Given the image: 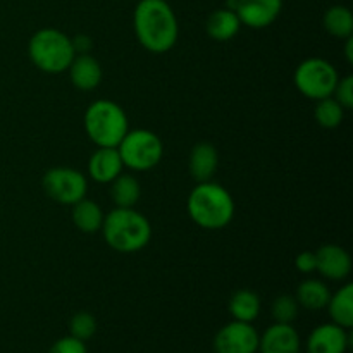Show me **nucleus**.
<instances>
[{"mask_svg": "<svg viewBox=\"0 0 353 353\" xmlns=\"http://www.w3.org/2000/svg\"><path fill=\"white\" fill-rule=\"evenodd\" d=\"M133 26L141 47L152 54L169 52L178 41V19L165 0H140L133 14Z\"/></svg>", "mask_w": 353, "mask_h": 353, "instance_id": "f257e3e1", "label": "nucleus"}, {"mask_svg": "<svg viewBox=\"0 0 353 353\" xmlns=\"http://www.w3.org/2000/svg\"><path fill=\"white\" fill-rule=\"evenodd\" d=\"M103 240L112 250L121 254H134L150 243L152 226L141 212L131 209L116 207L112 212L103 217L102 230Z\"/></svg>", "mask_w": 353, "mask_h": 353, "instance_id": "f03ea898", "label": "nucleus"}, {"mask_svg": "<svg viewBox=\"0 0 353 353\" xmlns=\"http://www.w3.org/2000/svg\"><path fill=\"white\" fill-rule=\"evenodd\" d=\"M188 214L203 230H221L233 221L234 200L224 186L212 181L199 183L188 196Z\"/></svg>", "mask_w": 353, "mask_h": 353, "instance_id": "7ed1b4c3", "label": "nucleus"}, {"mask_svg": "<svg viewBox=\"0 0 353 353\" xmlns=\"http://www.w3.org/2000/svg\"><path fill=\"white\" fill-rule=\"evenodd\" d=\"M85 131L97 147L117 148L130 131L126 112L112 100H95L85 112Z\"/></svg>", "mask_w": 353, "mask_h": 353, "instance_id": "20e7f679", "label": "nucleus"}, {"mask_svg": "<svg viewBox=\"0 0 353 353\" xmlns=\"http://www.w3.org/2000/svg\"><path fill=\"white\" fill-rule=\"evenodd\" d=\"M28 54L40 71L59 74L68 71L76 50L68 34L55 28H43L31 37Z\"/></svg>", "mask_w": 353, "mask_h": 353, "instance_id": "39448f33", "label": "nucleus"}, {"mask_svg": "<svg viewBox=\"0 0 353 353\" xmlns=\"http://www.w3.org/2000/svg\"><path fill=\"white\" fill-rule=\"evenodd\" d=\"M121 161L133 171H150L164 155L162 140L148 130H130L117 145Z\"/></svg>", "mask_w": 353, "mask_h": 353, "instance_id": "423d86ee", "label": "nucleus"}, {"mask_svg": "<svg viewBox=\"0 0 353 353\" xmlns=\"http://www.w3.org/2000/svg\"><path fill=\"white\" fill-rule=\"evenodd\" d=\"M340 79L338 71L331 62L321 57H310L296 68L293 81L296 90L310 100H323L333 97L336 83Z\"/></svg>", "mask_w": 353, "mask_h": 353, "instance_id": "0eeeda50", "label": "nucleus"}, {"mask_svg": "<svg viewBox=\"0 0 353 353\" xmlns=\"http://www.w3.org/2000/svg\"><path fill=\"white\" fill-rule=\"evenodd\" d=\"M43 190L54 202L62 205H74L85 199L88 181L79 171L71 168H54L45 172Z\"/></svg>", "mask_w": 353, "mask_h": 353, "instance_id": "6e6552de", "label": "nucleus"}, {"mask_svg": "<svg viewBox=\"0 0 353 353\" xmlns=\"http://www.w3.org/2000/svg\"><path fill=\"white\" fill-rule=\"evenodd\" d=\"M259 333L252 323L233 321L221 327L214 338L216 353H257Z\"/></svg>", "mask_w": 353, "mask_h": 353, "instance_id": "1a4fd4ad", "label": "nucleus"}, {"mask_svg": "<svg viewBox=\"0 0 353 353\" xmlns=\"http://www.w3.org/2000/svg\"><path fill=\"white\" fill-rule=\"evenodd\" d=\"M283 0H234V12L240 23L252 30L268 28L278 19Z\"/></svg>", "mask_w": 353, "mask_h": 353, "instance_id": "9d476101", "label": "nucleus"}, {"mask_svg": "<svg viewBox=\"0 0 353 353\" xmlns=\"http://www.w3.org/2000/svg\"><path fill=\"white\" fill-rule=\"evenodd\" d=\"M316 254V271L331 281H341L352 271V259L340 245H323Z\"/></svg>", "mask_w": 353, "mask_h": 353, "instance_id": "9b49d317", "label": "nucleus"}, {"mask_svg": "<svg viewBox=\"0 0 353 353\" xmlns=\"http://www.w3.org/2000/svg\"><path fill=\"white\" fill-rule=\"evenodd\" d=\"M350 345L347 330L338 324L317 326L307 340V353H345Z\"/></svg>", "mask_w": 353, "mask_h": 353, "instance_id": "f8f14e48", "label": "nucleus"}, {"mask_svg": "<svg viewBox=\"0 0 353 353\" xmlns=\"http://www.w3.org/2000/svg\"><path fill=\"white\" fill-rule=\"evenodd\" d=\"M261 353H300V336L292 324L276 323L259 338Z\"/></svg>", "mask_w": 353, "mask_h": 353, "instance_id": "ddd939ff", "label": "nucleus"}, {"mask_svg": "<svg viewBox=\"0 0 353 353\" xmlns=\"http://www.w3.org/2000/svg\"><path fill=\"white\" fill-rule=\"evenodd\" d=\"M123 161L117 148L99 147L88 161V174L97 183H110L123 172Z\"/></svg>", "mask_w": 353, "mask_h": 353, "instance_id": "4468645a", "label": "nucleus"}, {"mask_svg": "<svg viewBox=\"0 0 353 353\" xmlns=\"http://www.w3.org/2000/svg\"><path fill=\"white\" fill-rule=\"evenodd\" d=\"M72 85L83 92L95 90L102 81V65L95 57L88 54H76L68 68Z\"/></svg>", "mask_w": 353, "mask_h": 353, "instance_id": "2eb2a0df", "label": "nucleus"}, {"mask_svg": "<svg viewBox=\"0 0 353 353\" xmlns=\"http://www.w3.org/2000/svg\"><path fill=\"white\" fill-rule=\"evenodd\" d=\"M219 164V155H217L216 147L209 141H200L192 148L190 154V172L196 183L210 181L214 172L217 171Z\"/></svg>", "mask_w": 353, "mask_h": 353, "instance_id": "dca6fc26", "label": "nucleus"}, {"mask_svg": "<svg viewBox=\"0 0 353 353\" xmlns=\"http://www.w3.org/2000/svg\"><path fill=\"white\" fill-rule=\"evenodd\" d=\"M241 23L233 9H217L209 16L205 24L207 34L216 41H230L240 31Z\"/></svg>", "mask_w": 353, "mask_h": 353, "instance_id": "f3484780", "label": "nucleus"}, {"mask_svg": "<svg viewBox=\"0 0 353 353\" xmlns=\"http://www.w3.org/2000/svg\"><path fill=\"white\" fill-rule=\"evenodd\" d=\"M72 207V223L78 228L81 233L93 234L97 231L102 230L103 224V212L100 209V205L93 200L81 199L79 202H76Z\"/></svg>", "mask_w": 353, "mask_h": 353, "instance_id": "a211bd4d", "label": "nucleus"}, {"mask_svg": "<svg viewBox=\"0 0 353 353\" xmlns=\"http://www.w3.org/2000/svg\"><path fill=\"white\" fill-rule=\"evenodd\" d=\"M326 307L330 309V316L334 324L350 330L353 326V285H345L331 295Z\"/></svg>", "mask_w": 353, "mask_h": 353, "instance_id": "6ab92c4d", "label": "nucleus"}, {"mask_svg": "<svg viewBox=\"0 0 353 353\" xmlns=\"http://www.w3.org/2000/svg\"><path fill=\"white\" fill-rule=\"evenodd\" d=\"M141 195V186L138 179L131 174L121 172L114 181H110V196L116 207L131 209L138 203Z\"/></svg>", "mask_w": 353, "mask_h": 353, "instance_id": "aec40b11", "label": "nucleus"}, {"mask_svg": "<svg viewBox=\"0 0 353 353\" xmlns=\"http://www.w3.org/2000/svg\"><path fill=\"white\" fill-rule=\"evenodd\" d=\"M296 302L307 310H321L327 305L331 299V292L319 279H307L300 283L296 290Z\"/></svg>", "mask_w": 353, "mask_h": 353, "instance_id": "412c9836", "label": "nucleus"}, {"mask_svg": "<svg viewBox=\"0 0 353 353\" xmlns=\"http://www.w3.org/2000/svg\"><path fill=\"white\" fill-rule=\"evenodd\" d=\"M230 312L234 321L252 323L261 314V299L250 290H238L230 299Z\"/></svg>", "mask_w": 353, "mask_h": 353, "instance_id": "4be33fe9", "label": "nucleus"}, {"mask_svg": "<svg viewBox=\"0 0 353 353\" xmlns=\"http://www.w3.org/2000/svg\"><path fill=\"white\" fill-rule=\"evenodd\" d=\"M324 30L334 38H348L353 33V14L348 7L333 6L324 14Z\"/></svg>", "mask_w": 353, "mask_h": 353, "instance_id": "5701e85b", "label": "nucleus"}, {"mask_svg": "<svg viewBox=\"0 0 353 353\" xmlns=\"http://www.w3.org/2000/svg\"><path fill=\"white\" fill-rule=\"evenodd\" d=\"M314 116L319 126L326 128V130H333L341 124L345 117V109L333 99V97H327V99L317 100V107L314 110Z\"/></svg>", "mask_w": 353, "mask_h": 353, "instance_id": "b1692460", "label": "nucleus"}, {"mask_svg": "<svg viewBox=\"0 0 353 353\" xmlns=\"http://www.w3.org/2000/svg\"><path fill=\"white\" fill-rule=\"evenodd\" d=\"M299 316V302L295 296L281 295L272 303V317L276 323L292 324Z\"/></svg>", "mask_w": 353, "mask_h": 353, "instance_id": "393cba45", "label": "nucleus"}, {"mask_svg": "<svg viewBox=\"0 0 353 353\" xmlns=\"http://www.w3.org/2000/svg\"><path fill=\"white\" fill-rule=\"evenodd\" d=\"M69 331L71 336L78 338V340L86 341L95 334L97 331V321L90 312H78L72 316L71 323H69Z\"/></svg>", "mask_w": 353, "mask_h": 353, "instance_id": "a878e982", "label": "nucleus"}, {"mask_svg": "<svg viewBox=\"0 0 353 353\" xmlns=\"http://www.w3.org/2000/svg\"><path fill=\"white\" fill-rule=\"evenodd\" d=\"M333 99L345 110L353 109V76H345L343 79H338L336 88L333 92Z\"/></svg>", "mask_w": 353, "mask_h": 353, "instance_id": "bb28decb", "label": "nucleus"}, {"mask_svg": "<svg viewBox=\"0 0 353 353\" xmlns=\"http://www.w3.org/2000/svg\"><path fill=\"white\" fill-rule=\"evenodd\" d=\"M48 353H88L86 352L85 341L78 340L74 336H65L55 341L50 347Z\"/></svg>", "mask_w": 353, "mask_h": 353, "instance_id": "cd10ccee", "label": "nucleus"}, {"mask_svg": "<svg viewBox=\"0 0 353 353\" xmlns=\"http://www.w3.org/2000/svg\"><path fill=\"white\" fill-rule=\"evenodd\" d=\"M295 265L303 274H310L312 271H316V254L314 252H302V254L296 255Z\"/></svg>", "mask_w": 353, "mask_h": 353, "instance_id": "c85d7f7f", "label": "nucleus"}, {"mask_svg": "<svg viewBox=\"0 0 353 353\" xmlns=\"http://www.w3.org/2000/svg\"><path fill=\"white\" fill-rule=\"evenodd\" d=\"M345 40H347V45H345V55H347V61L352 64L353 62V38L348 37V38H345Z\"/></svg>", "mask_w": 353, "mask_h": 353, "instance_id": "c756f323", "label": "nucleus"}]
</instances>
